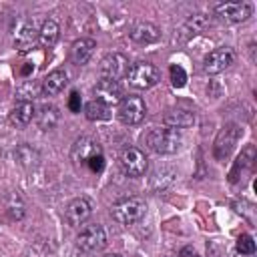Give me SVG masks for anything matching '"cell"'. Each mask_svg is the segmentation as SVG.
<instances>
[{
    "label": "cell",
    "instance_id": "1",
    "mask_svg": "<svg viewBox=\"0 0 257 257\" xmlns=\"http://www.w3.org/2000/svg\"><path fill=\"white\" fill-rule=\"evenodd\" d=\"M143 141L157 155H173L183 145V139H181L179 131L169 128V126H155V128H151L143 137Z\"/></svg>",
    "mask_w": 257,
    "mask_h": 257
},
{
    "label": "cell",
    "instance_id": "2",
    "mask_svg": "<svg viewBox=\"0 0 257 257\" xmlns=\"http://www.w3.org/2000/svg\"><path fill=\"white\" fill-rule=\"evenodd\" d=\"M147 213V203L143 197H126L112 205L110 215L120 225H135L139 223Z\"/></svg>",
    "mask_w": 257,
    "mask_h": 257
},
{
    "label": "cell",
    "instance_id": "3",
    "mask_svg": "<svg viewBox=\"0 0 257 257\" xmlns=\"http://www.w3.org/2000/svg\"><path fill=\"white\" fill-rule=\"evenodd\" d=\"M159 78H161V72H159V68H157L155 64H151V62L139 60V62L131 64V68L126 70V80H128V84H131L133 88H137V90H147V88L155 86V84L159 82Z\"/></svg>",
    "mask_w": 257,
    "mask_h": 257
},
{
    "label": "cell",
    "instance_id": "4",
    "mask_svg": "<svg viewBox=\"0 0 257 257\" xmlns=\"http://www.w3.org/2000/svg\"><path fill=\"white\" fill-rule=\"evenodd\" d=\"M243 135V128L235 122H227L215 137V143H213V155L217 161H227L235 149V145L239 143Z\"/></svg>",
    "mask_w": 257,
    "mask_h": 257
},
{
    "label": "cell",
    "instance_id": "5",
    "mask_svg": "<svg viewBox=\"0 0 257 257\" xmlns=\"http://www.w3.org/2000/svg\"><path fill=\"white\" fill-rule=\"evenodd\" d=\"M116 116H118V120L122 124H128V126L139 124L147 116V104L137 94L122 96V100L118 102V108H116Z\"/></svg>",
    "mask_w": 257,
    "mask_h": 257
},
{
    "label": "cell",
    "instance_id": "6",
    "mask_svg": "<svg viewBox=\"0 0 257 257\" xmlns=\"http://www.w3.org/2000/svg\"><path fill=\"white\" fill-rule=\"evenodd\" d=\"M76 247L82 253H96L106 247V231L98 223L84 225L80 233L76 235Z\"/></svg>",
    "mask_w": 257,
    "mask_h": 257
},
{
    "label": "cell",
    "instance_id": "7",
    "mask_svg": "<svg viewBox=\"0 0 257 257\" xmlns=\"http://www.w3.org/2000/svg\"><path fill=\"white\" fill-rule=\"evenodd\" d=\"M215 12L225 22L237 24L253 16V4L251 2H221V4H215Z\"/></svg>",
    "mask_w": 257,
    "mask_h": 257
},
{
    "label": "cell",
    "instance_id": "8",
    "mask_svg": "<svg viewBox=\"0 0 257 257\" xmlns=\"http://www.w3.org/2000/svg\"><path fill=\"white\" fill-rule=\"evenodd\" d=\"M102 155V147L92 137H78L70 149V159L76 165H88L92 159Z\"/></svg>",
    "mask_w": 257,
    "mask_h": 257
},
{
    "label": "cell",
    "instance_id": "9",
    "mask_svg": "<svg viewBox=\"0 0 257 257\" xmlns=\"http://www.w3.org/2000/svg\"><path fill=\"white\" fill-rule=\"evenodd\" d=\"M124 175L128 177H143L145 171H147V157L141 149L137 147H126L122 153H120V159H118Z\"/></svg>",
    "mask_w": 257,
    "mask_h": 257
},
{
    "label": "cell",
    "instance_id": "10",
    "mask_svg": "<svg viewBox=\"0 0 257 257\" xmlns=\"http://www.w3.org/2000/svg\"><path fill=\"white\" fill-rule=\"evenodd\" d=\"M235 60V54L229 46H219L215 50H211L205 58H203V70L207 74H219L223 70H227Z\"/></svg>",
    "mask_w": 257,
    "mask_h": 257
},
{
    "label": "cell",
    "instance_id": "11",
    "mask_svg": "<svg viewBox=\"0 0 257 257\" xmlns=\"http://www.w3.org/2000/svg\"><path fill=\"white\" fill-rule=\"evenodd\" d=\"M126 70H128V60L124 54H118V52L106 54L98 66L100 78H104V80H118V78L126 76Z\"/></svg>",
    "mask_w": 257,
    "mask_h": 257
},
{
    "label": "cell",
    "instance_id": "12",
    "mask_svg": "<svg viewBox=\"0 0 257 257\" xmlns=\"http://www.w3.org/2000/svg\"><path fill=\"white\" fill-rule=\"evenodd\" d=\"M92 215V203L86 197L72 199L64 209V221L68 227H80Z\"/></svg>",
    "mask_w": 257,
    "mask_h": 257
},
{
    "label": "cell",
    "instance_id": "13",
    "mask_svg": "<svg viewBox=\"0 0 257 257\" xmlns=\"http://www.w3.org/2000/svg\"><path fill=\"white\" fill-rule=\"evenodd\" d=\"M92 92H94V98L96 100H100V102H104L108 106L118 104L122 100V96H124V90H122V86H120L118 80H104V78H100L94 84Z\"/></svg>",
    "mask_w": 257,
    "mask_h": 257
},
{
    "label": "cell",
    "instance_id": "14",
    "mask_svg": "<svg viewBox=\"0 0 257 257\" xmlns=\"http://www.w3.org/2000/svg\"><path fill=\"white\" fill-rule=\"evenodd\" d=\"M36 40H38L36 20L30 18V20H26V22L20 26V30L16 32V36H14V46H16L20 52H28V50L36 44Z\"/></svg>",
    "mask_w": 257,
    "mask_h": 257
},
{
    "label": "cell",
    "instance_id": "15",
    "mask_svg": "<svg viewBox=\"0 0 257 257\" xmlns=\"http://www.w3.org/2000/svg\"><path fill=\"white\" fill-rule=\"evenodd\" d=\"M94 48H96V42L92 38H78V40H74L72 46H70V62L76 64V66H84L92 58Z\"/></svg>",
    "mask_w": 257,
    "mask_h": 257
},
{
    "label": "cell",
    "instance_id": "16",
    "mask_svg": "<svg viewBox=\"0 0 257 257\" xmlns=\"http://www.w3.org/2000/svg\"><path fill=\"white\" fill-rule=\"evenodd\" d=\"M131 38L139 44H151V42H157L161 38V30L153 24V22H145V20H139L133 24L131 28Z\"/></svg>",
    "mask_w": 257,
    "mask_h": 257
},
{
    "label": "cell",
    "instance_id": "17",
    "mask_svg": "<svg viewBox=\"0 0 257 257\" xmlns=\"http://www.w3.org/2000/svg\"><path fill=\"white\" fill-rule=\"evenodd\" d=\"M68 84V74L62 70V68H56L52 72H48L42 82H40V88H42V94L44 96H54L58 94L60 90H64V86Z\"/></svg>",
    "mask_w": 257,
    "mask_h": 257
},
{
    "label": "cell",
    "instance_id": "18",
    "mask_svg": "<svg viewBox=\"0 0 257 257\" xmlns=\"http://www.w3.org/2000/svg\"><path fill=\"white\" fill-rule=\"evenodd\" d=\"M253 163H255V147H253V145H247V147L237 155V159H235V163H233V167H231V171H229V181H231V183H237L239 177H241L247 169L253 167Z\"/></svg>",
    "mask_w": 257,
    "mask_h": 257
},
{
    "label": "cell",
    "instance_id": "19",
    "mask_svg": "<svg viewBox=\"0 0 257 257\" xmlns=\"http://www.w3.org/2000/svg\"><path fill=\"white\" fill-rule=\"evenodd\" d=\"M163 122H165V126L175 128V131L177 128H189L195 124V112H191L187 108H171L165 112Z\"/></svg>",
    "mask_w": 257,
    "mask_h": 257
},
{
    "label": "cell",
    "instance_id": "20",
    "mask_svg": "<svg viewBox=\"0 0 257 257\" xmlns=\"http://www.w3.org/2000/svg\"><path fill=\"white\" fill-rule=\"evenodd\" d=\"M58 36H60V26H58V22L52 20V18H46V20L40 24V28H38V42H40V46H44V48L54 46V44L58 42Z\"/></svg>",
    "mask_w": 257,
    "mask_h": 257
},
{
    "label": "cell",
    "instance_id": "21",
    "mask_svg": "<svg viewBox=\"0 0 257 257\" xmlns=\"http://www.w3.org/2000/svg\"><path fill=\"white\" fill-rule=\"evenodd\" d=\"M36 116V110H34V104L32 102H18L12 112H10V120L12 124L16 126H26L32 122V118Z\"/></svg>",
    "mask_w": 257,
    "mask_h": 257
},
{
    "label": "cell",
    "instance_id": "22",
    "mask_svg": "<svg viewBox=\"0 0 257 257\" xmlns=\"http://www.w3.org/2000/svg\"><path fill=\"white\" fill-rule=\"evenodd\" d=\"M84 114H86L88 120H108L112 116V108L108 104L92 98L84 104Z\"/></svg>",
    "mask_w": 257,
    "mask_h": 257
},
{
    "label": "cell",
    "instance_id": "23",
    "mask_svg": "<svg viewBox=\"0 0 257 257\" xmlns=\"http://www.w3.org/2000/svg\"><path fill=\"white\" fill-rule=\"evenodd\" d=\"M34 118H36V122H38V126L42 131H50L58 122V108L54 104H42Z\"/></svg>",
    "mask_w": 257,
    "mask_h": 257
},
{
    "label": "cell",
    "instance_id": "24",
    "mask_svg": "<svg viewBox=\"0 0 257 257\" xmlns=\"http://www.w3.org/2000/svg\"><path fill=\"white\" fill-rule=\"evenodd\" d=\"M209 24H211V20L207 18V14H195V16H191V18L185 22L183 32H187V36H195V34L203 32Z\"/></svg>",
    "mask_w": 257,
    "mask_h": 257
},
{
    "label": "cell",
    "instance_id": "25",
    "mask_svg": "<svg viewBox=\"0 0 257 257\" xmlns=\"http://www.w3.org/2000/svg\"><path fill=\"white\" fill-rule=\"evenodd\" d=\"M38 94H42V88H40V84L34 82V80H26V82L20 84L18 90H16V96H18L20 102H32Z\"/></svg>",
    "mask_w": 257,
    "mask_h": 257
},
{
    "label": "cell",
    "instance_id": "26",
    "mask_svg": "<svg viewBox=\"0 0 257 257\" xmlns=\"http://www.w3.org/2000/svg\"><path fill=\"white\" fill-rule=\"evenodd\" d=\"M169 76H171V84H173L175 88H183V86L187 84V72H185V68L179 66V64H173V66L169 68Z\"/></svg>",
    "mask_w": 257,
    "mask_h": 257
},
{
    "label": "cell",
    "instance_id": "27",
    "mask_svg": "<svg viewBox=\"0 0 257 257\" xmlns=\"http://www.w3.org/2000/svg\"><path fill=\"white\" fill-rule=\"evenodd\" d=\"M237 251L243 255H253L255 253V241L249 233H243L237 237Z\"/></svg>",
    "mask_w": 257,
    "mask_h": 257
},
{
    "label": "cell",
    "instance_id": "28",
    "mask_svg": "<svg viewBox=\"0 0 257 257\" xmlns=\"http://www.w3.org/2000/svg\"><path fill=\"white\" fill-rule=\"evenodd\" d=\"M68 108L72 112H80V94L76 90H72L70 96H68Z\"/></svg>",
    "mask_w": 257,
    "mask_h": 257
},
{
    "label": "cell",
    "instance_id": "29",
    "mask_svg": "<svg viewBox=\"0 0 257 257\" xmlns=\"http://www.w3.org/2000/svg\"><path fill=\"white\" fill-rule=\"evenodd\" d=\"M88 167H90V171H92V173H100V171L104 169V157L100 155V157L92 159V161L88 163Z\"/></svg>",
    "mask_w": 257,
    "mask_h": 257
},
{
    "label": "cell",
    "instance_id": "30",
    "mask_svg": "<svg viewBox=\"0 0 257 257\" xmlns=\"http://www.w3.org/2000/svg\"><path fill=\"white\" fill-rule=\"evenodd\" d=\"M177 257H199V255L195 253V249H191V247H183V249L179 251Z\"/></svg>",
    "mask_w": 257,
    "mask_h": 257
},
{
    "label": "cell",
    "instance_id": "31",
    "mask_svg": "<svg viewBox=\"0 0 257 257\" xmlns=\"http://www.w3.org/2000/svg\"><path fill=\"white\" fill-rule=\"evenodd\" d=\"M102 257H122V255H118V253H108V255H102Z\"/></svg>",
    "mask_w": 257,
    "mask_h": 257
}]
</instances>
